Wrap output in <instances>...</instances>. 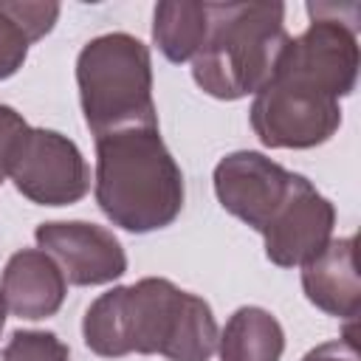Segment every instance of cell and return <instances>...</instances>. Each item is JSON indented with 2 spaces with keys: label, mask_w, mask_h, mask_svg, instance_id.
<instances>
[{
  "label": "cell",
  "mask_w": 361,
  "mask_h": 361,
  "mask_svg": "<svg viewBox=\"0 0 361 361\" xmlns=\"http://www.w3.org/2000/svg\"><path fill=\"white\" fill-rule=\"evenodd\" d=\"M82 338L104 358L138 353L209 361L217 353L220 330L206 299L164 276H144L93 299L82 319Z\"/></svg>",
  "instance_id": "cell-1"
},
{
  "label": "cell",
  "mask_w": 361,
  "mask_h": 361,
  "mask_svg": "<svg viewBox=\"0 0 361 361\" xmlns=\"http://www.w3.org/2000/svg\"><path fill=\"white\" fill-rule=\"evenodd\" d=\"M99 209L113 226L147 234L166 228L183 209V172L158 127H130L96 138Z\"/></svg>",
  "instance_id": "cell-2"
},
{
  "label": "cell",
  "mask_w": 361,
  "mask_h": 361,
  "mask_svg": "<svg viewBox=\"0 0 361 361\" xmlns=\"http://www.w3.org/2000/svg\"><path fill=\"white\" fill-rule=\"evenodd\" d=\"M288 39L282 3H209V34L192 59V79L223 102L254 96L274 76Z\"/></svg>",
  "instance_id": "cell-3"
},
{
  "label": "cell",
  "mask_w": 361,
  "mask_h": 361,
  "mask_svg": "<svg viewBox=\"0 0 361 361\" xmlns=\"http://www.w3.org/2000/svg\"><path fill=\"white\" fill-rule=\"evenodd\" d=\"M76 85L85 124L96 138L130 127H158L152 59L138 37L110 31L85 42L76 56Z\"/></svg>",
  "instance_id": "cell-4"
},
{
  "label": "cell",
  "mask_w": 361,
  "mask_h": 361,
  "mask_svg": "<svg viewBox=\"0 0 361 361\" xmlns=\"http://www.w3.org/2000/svg\"><path fill=\"white\" fill-rule=\"evenodd\" d=\"M251 127L271 149H310L341 127V99L285 73H274L251 102Z\"/></svg>",
  "instance_id": "cell-5"
},
{
  "label": "cell",
  "mask_w": 361,
  "mask_h": 361,
  "mask_svg": "<svg viewBox=\"0 0 361 361\" xmlns=\"http://www.w3.org/2000/svg\"><path fill=\"white\" fill-rule=\"evenodd\" d=\"M14 189L37 206H71L90 189V169L82 149L62 133L31 127L11 161Z\"/></svg>",
  "instance_id": "cell-6"
},
{
  "label": "cell",
  "mask_w": 361,
  "mask_h": 361,
  "mask_svg": "<svg viewBox=\"0 0 361 361\" xmlns=\"http://www.w3.org/2000/svg\"><path fill=\"white\" fill-rule=\"evenodd\" d=\"M299 172L265 158L254 149H237L217 161L214 166V195L220 206L240 217L245 226L262 234L276 209L288 200Z\"/></svg>",
  "instance_id": "cell-7"
},
{
  "label": "cell",
  "mask_w": 361,
  "mask_h": 361,
  "mask_svg": "<svg viewBox=\"0 0 361 361\" xmlns=\"http://www.w3.org/2000/svg\"><path fill=\"white\" fill-rule=\"evenodd\" d=\"M34 240L54 257L71 285H107L127 271L124 245L104 226L87 220H51L37 226Z\"/></svg>",
  "instance_id": "cell-8"
},
{
  "label": "cell",
  "mask_w": 361,
  "mask_h": 361,
  "mask_svg": "<svg viewBox=\"0 0 361 361\" xmlns=\"http://www.w3.org/2000/svg\"><path fill=\"white\" fill-rule=\"evenodd\" d=\"M333 226L336 206L305 175H299L288 200L262 228L265 257L279 268H302L327 248Z\"/></svg>",
  "instance_id": "cell-9"
},
{
  "label": "cell",
  "mask_w": 361,
  "mask_h": 361,
  "mask_svg": "<svg viewBox=\"0 0 361 361\" xmlns=\"http://www.w3.org/2000/svg\"><path fill=\"white\" fill-rule=\"evenodd\" d=\"M68 293V279L42 248H20L8 257L0 276V299L8 313L39 322L54 316Z\"/></svg>",
  "instance_id": "cell-10"
},
{
  "label": "cell",
  "mask_w": 361,
  "mask_h": 361,
  "mask_svg": "<svg viewBox=\"0 0 361 361\" xmlns=\"http://www.w3.org/2000/svg\"><path fill=\"white\" fill-rule=\"evenodd\" d=\"M302 288L310 305L327 316L355 322L361 307V282L355 268V237L330 240L327 248L302 265Z\"/></svg>",
  "instance_id": "cell-11"
},
{
  "label": "cell",
  "mask_w": 361,
  "mask_h": 361,
  "mask_svg": "<svg viewBox=\"0 0 361 361\" xmlns=\"http://www.w3.org/2000/svg\"><path fill=\"white\" fill-rule=\"evenodd\" d=\"M282 353L285 330L279 319L257 305L237 307L217 338L220 361H279Z\"/></svg>",
  "instance_id": "cell-12"
},
{
  "label": "cell",
  "mask_w": 361,
  "mask_h": 361,
  "mask_svg": "<svg viewBox=\"0 0 361 361\" xmlns=\"http://www.w3.org/2000/svg\"><path fill=\"white\" fill-rule=\"evenodd\" d=\"M59 20V3L0 0V79L14 76L28 48L42 39Z\"/></svg>",
  "instance_id": "cell-13"
},
{
  "label": "cell",
  "mask_w": 361,
  "mask_h": 361,
  "mask_svg": "<svg viewBox=\"0 0 361 361\" xmlns=\"http://www.w3.org/2000/svg\"><path fill=\"white\" fill-rule=\"evenodd\" d=\"M209 34V3H158L152 39L169 62H192Z\"/></svg>",
  "instance_id": "cell-14"
},
{
  "label": "cell",
  "mask_w": 361,
  "mask_h": 361,
  "mask_svg": "<svg viewBox=\"0 0 361 361\" xmlns=\"http://www.w3.org/2000/svg\"><path fill=\"white\" fill-rule=\"evenodd\" d=\"M0 361H71V350L54 333L17 330L3 347Z\"/></svg>",
  "instance_id": "cell-15"
},
{
  "label": "cell",
  "mask_w": 361,
  "mask_h": 361,
  "mask_svg": "<svg viewBox=\"0 0 361 361\" xmlns=\"http://www.w3.org/2000/svg\"><path fill=\"white\" fill-rule=\"evenodd\" d=\"M31 127L25 124V118L8 107V104H0V183L8 178V169H11V161L25 138Z\"/></svg>",
  "instance_id": "cell-16"
},
{
  "label": "cell",
  "mask_w": 361,
  "mask_h": 361,
  "mask_svg": "<svg viewBox=\"0 0 361 361\" xmlns=\"http://www.w3.org/2000/svg\"><path fill=\"white\" fill-rule=\"evenodd\" d=\"M302 361H358V344H355V322L347 324V330L338 338H330L302 355Z\"/></svg>",
  "instance_id": "cell-17"
},
{
  "label": "cell",
  "mask_w": 361,
  "mask_h": 361,
  "mask_svg": "<svg viewBox=\"0 0 361 361\" xmlns=\"http://www.w3.org/2000/svg\"><path fill=\"white\" fill-rule=\"evenodd\" d=\"M3 324H6V305H3V299H0V330H3Z\"/></svg>",
  "instance_id": "cell-18"
}]
</instances>
